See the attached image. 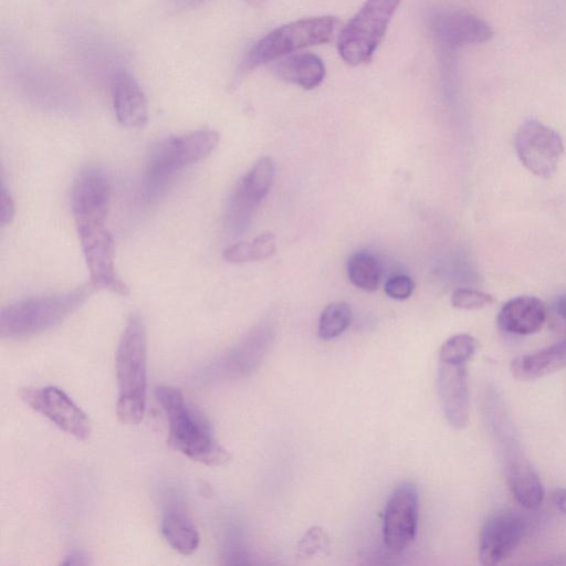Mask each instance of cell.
I'll return each mask as SVG.
<instances>
[{
    "instance_id": "obj_6",
    "label": "cell",
    "mask_w": 566,
    "mask_h": 566,
    "mask_svg": "<svg viewBox=\"0 0 566 566\" xmlns=\"http://www.w3.org/2000/svg\"><path fill=\"white\" fill-rule=\"evenodd\" d=\"M401 0H366L344 27L338 53L350 65L368 63L382 41L392 14Z\"/></svg>"
},
{
    "instance_id": "obj_24",
    "label": "cell",
    "mask_w": 566,
    "mask_h": 566,
    "mask_svg": "<svg viewBox=\"0 0 566 566\" xmlns=\"http://www.w3.org/2000/svg\"><path fill=\"white\" fill-rule=\"evenodd\" d=\"M352 310L345 302L328 304L322 312L318 322V335L328 340L339 336L349 326Z\"/></svg>"
},
{
    "instance_id": "obj_1",
    "label": "cell",
    "mask_w": 566,
    "mask_h": 566,
    "mask_svg": "<svg viewBox=\"0 0 566 566\" xmlns=\"http://www.w3.org/2000/svg\"><path fill=\"white\" fill-rule=\"evenodd\" d=\"M155 396L168 419V446L192 461L217 467L230 460L229 452L218 442L207 417L189 405L180 389L160 385Z\"/></svg>"
},
{
    "instance_id": "obj_12",
    "label": "cell",
    "mask_w": 566,
    "mask_h": 566,
    "mask_svg": "<svg viewBox=\"0 0 566 566\" xmlns=\"http://www.w3.org/2000/svg\"><path fill=\"white\" fill-rule=\"evenodd\" d=\"M275 177V165L271 157L260 158L239 180L229 201L228 227L240 232L248 226L253 210L269 193Z\"/></svg>"
},
{
    "instance_id": "obj_31",
    "label": "cell",
    "mask_w": 566,
    "mask_h": 566,
    "mask_svg": "<svg viewBox=\"0 0 566 566\" xmlns=\"http://www.w3.org/2000/svg\"><path fill=\"white\" fill-rule=\"evenodd\" d=\"M552 502L555 507L566 516V488L556 489L552 493Z\"/></svg>"
},
{
    "instance_id": "obj_15",
    "label": "cell",
    "mask_w": 566,
    "mask_h": 566,
    "mask_svg": "<svg viewBox=\"0 0 566 566\" xmlns=\"http://www.w3.org/2000/svg\"><path fill=\"white\" fill-rule=\"evenodd\" d=\"M503 444L506 480L512 495L524 509H538L545 496L539 475L523 454L514 438L507 437Z\"/></svg>"
},
{
    "instance_id": "obj_20",
    "label": "cell",
    "mask_w": 566,
    "mask_h": 566,
    "mask_svg": "<svg viewBox=\"0 0 566 566\" xmlns=\"http://www.w3.org/2000/svg\"><path fill=\"white\" fill-rule=\"evenodd\" d=\"M272 67L280 78L305 90L317 87L326 73L321 57L303 52L285 55L279 59Z\"/></svg>"
},
{
    "instance_id": "obj_19",
    "label": "cell",
    "mask_w": 566,
    "mask_h": 566,
    "mask_svg": "<svg viewBox=\"0 0 566 566\" xmlns=\"http://www.w3.org/2000/svg\"><path fill=\"white\" fill-rule=\"evenodd\" d=\"M566 367V338L535 352L515 357L510 366L517 380H535Z\"/></svg>"
},
{
    "instance_id": "obj_28",
    "label": "cell",
    "mask_w": 566,
    "mask_h": 566,
    "mask_svg": "<svg viewBox=\"0 0 566 566\" xmlns=\"http://www.w3.org/2000/svg\"><path fill=\"white\" fill-rule=\"evenodd\" d=\"M415 289L413 281L407 275H395L385 283V293L395 300L408 298Z\"/></svg>"
},
{
    "instance_id": "obj_29",
    "label": "cell",
    "mask_w": 566,
    "mask_h": 566,
    "mask_svg": "<svg viewBox=\"0 0 566 566\" xmlns=\"http://www.w3.org/2000/svg\"><path fill=\"white\" fill-rule=\"evenodd\" d=\"M15 206L12 197L2 188L0 195V224L11 223L14 218Z\"/></svg>"
},
{
    "instance_id": "obj_8",
    "label": "cell",
    "mask_w": 566,
    "mask_h": 566,
    "mask_svg": "<svg viewBox=\"0 0 566 566\" xmlns=\"http://www.w3.org/2000/svg\"><path fill=\"white\" fill-rule=\"evenodd\" d=\"M514 149L521 164L539 178H551L564 155L562 137L536 120L524 122L515 133Z\"/></svg>"
},
{
    "instance_id": "obj_25",
    "label": "cell",
    "mask_w": 566,
    "mask_h": 566,
    "mask_svg": "<svg viewBox=\"0 0 566 566\" xmlns=\"http://www.w3.org/2000/svg\"><path fill=\"white\" fill-rule=\"evenodd\" d=\"M478 345V340L470 334L453 335L440 346L439 361L467 364L475 354Z\"/></svg>"
},
{
    "instance_id": "obj_9",
    "label": "cell",
    "mask_w": 566,
    "mask_h": 566,
    "mask_svg": "<svg viewBox=\"0 0 566 566\" xmlns=\"http://www.w3.org/2000/svg\"><path fill=\"white\" fill-rule=\"evenodd\" d=\"M20 398L65 433L82 441L91 437L92 423L88 416L61 388L28 387L20 391Z\"/></svg>"
},
{
    "instance_id": "obj_16",
    "label": "cell",
    "mask_w": 566,
    "mask_h": 566,
    "mask_svg": "<svg viewBox=\"0 0 566 566\" xmlns=\"http://www.w3.org/2000/svg\"><path fill=\"white\" fill-rule=\"evenodd\" d=\"M438 394L449 424L455 429L467 427L470 413L467 364L439 361Z\"/></svg>"
},
{
    "instance_id": "obj_4",
    "label": "cell",
    "mask_w": 566,
    "mask_h": 566,
    "mask_svg": "<svg viewBox=\"0 0 566 566\" xmlns=\"http://www.w3.org/2000/svg\"><path fill=\"white\" fill-rule=\"evenodd\" d=\"M219 139L216 130L199 129L166 137L154 145L148 155L143 185L146 198L160 196L177 171L210 154Z\"/></svg>"
},
{
    "instance_id": "obj_2",
    "label": "cell",
    "mask_w": 566,
    "mask_h": 566,
    "mask_svg": "<svg viewBox=\"0 0 566 566\" xmlns=\"http://www.w3.org/2000/svg\"><path fill=\"white\" fill-rule=\"evenodd\" d=\"M115 361L116 416L123 424H138L144 418L147 395V334L139 316L134 315L126 323Z\"/></svg>"
},
{
    "instance_id": "obj_11",
    "label": "cell",
    "mask_w": 566,
    "mask_h": 566,
    "mask_svg": "<svg viewBox=\"0 0 566 566\" xmlns=\"http://www.w3.org/2000/svg\"><path fill=\"white\" fill-rule=\"evenodd\" d=\"M526 530L527 522L520 512L505 509L493 513L480 532V563L493 566L506 559L522 543Z\"/></svg>"
},
{
    "instance_id": "obj_14",
    "label": "cell",
    "mask_w": 566,
    "mask_h": 566,
    "mask_svg": "<svg viewBox=\"0 0 566 566\" xmlns=\"http://www.w3.org/2000/svg\"><path fill=\"white\" fill-rule=\"evenodd\" d=\"M112 188L106 174L94 166L82 169L74 179L71 207L74 221L107 220Z\"/></svg>"
},
{
    "instance_id": "obj_10",
    "label": "cell",
    "mask_w": 566,
    "mask_h": 566,
    "mask_svg": "<svg viewBox=\"0 0 566 566\" xmlns=\"http://www.w3.org/2000/svg\"><path fill=\"white\" fill-rule=\"evenodd\" d=\"M419 495L411 482L398 484L390 494L384 513L382 536L386 547L401 553L415 539L418 525Z\"/></svg>"
},
{
    "instance_id": "obj_3",
    "label": "cell",
    "mask_w": 566,
    "mask_h": 566,
    "mask_svg": "<svg viewBox=\"0 0 566 566\" xmlns=\"http://www.w3.org/2000/svg\"><path fill=\"white\" fill-rule=\"evenodd\" d=\"M91 292L90 285L84 284L66 293L29 297L2 307L1 338H29L59 325L86 301Z\"/></svg>"
},
{
    "instance_id": "obj_21",
    "label": "cell",
    "mask_w": 566,
    "mask_h": 566,
    "mask_svg": "<svg viewBox=\"0 0 566 566\" xmlns=\"http://www.w3.org/2000/svg\"><path fill=\"white\" fill-rule=\"evenodd\" d=\"M160 530L167 543L179 554L188 556L199 546V533L191 518L177 503H170L164 511Z\"/></svg>"
},
{
    "instance_id": "obj_22",
    "label": "cell",
    "mask_w": 566,
    "mask_h": 566,
    "mask_svg": "<svg viewBox=\"0 0 566 566\" xmlns=\"http://www.w3.org/2000/svg\"><path fill=\"white\" fill-rule=\"evenodd\" d=\"M347 275L356 287L374 292L380 283L381 265L371 252L358 251L347 261Z\"/></svg>"
},
{
    "instance_id": "obj_17",
    "label": "cell",
    "mask_w": 566,
    "mask_h": 566,
    "mask_svg": "<svg viewBox=\"0 0 566 566\" xmlns=\"http://www.w3.org/2000/svg\"><path fill=\"white\" fill-rule=\"evenodd\" d=\"M112 102L120 125L143 128L148 120L146 96L137 80L127 70H118L112 80Z\"/></svg>"
},
{
    "instance_id": "obj_27",
    "label": "cell",
    "mask_w": 566,
    "mask_h": 566,
    "mask_svg": "<svg viewBox=\"0 0 566 566\" xmlns=\"http://www.w3.org/2000/svg\"><path fill=\"white\" fill-rule=\"evenodd\" d=\"M329 548L327 534L318 526L311 527L301 538L297 554L303 558H310L318 553L324 554Z\"/></svg>"
},
{
    "instance_id": "obj_7",
    "label": "cell",
    "mask_w": 566,
    "mask_h": 566,
    "mask_svg": "<svg viewBox=\"0 0 566 566\" xmlns=\"http://www.w3.org/2000/svg\"><path fill=\"white\" fill-rule=\"evenodd\" d=\"M93 289L127 295L129 289L115 268V247L106 221L75 223Z\"/></svg>"
},
{
    "instance_id": "obj_33",
    "label": "cell",
    "mask_w": 566,
    "mask_h": 566,
    "mask_svg": "<svg viewBox=\"0 0 566 566\" xmlns=\"http://www.w3.org/2000/svg\"><path fill=\"white\" fill-rule=\"evenodd\" d=\"M247 2H249L250 4L252 6H260L264 0H245Z\"/></svg>"
},
{
    "instance_id": "obj_13",
    "label": "cell",
    "mask_w": 566,
    "mask_h": 566,
    "mask_svg": "<svg viewBox=\"0 0 566 566\" xmlns=\"http://www.w3.org/2000/svg\"><path fill=\"white\" fill-rule=\"evenodd\" d=\"M428 24L433 38L449 50L484 43L493 36V30L483 19L464 10L432 11Z\"/></svg>"
},
{
    "instance_id": "obj_18",
    "label": "cell",
    "mask_w": 566,
    "mask_h": 566,
    "mask_svg": "<svg viewBox=\"0 0 566 566\" xmlns=\"http://www.w3.org/2000/svg\"><path fill=\"white\" fill-rule=\"evenodd\" d=\"M546 321L545 304L533 295H518L501 307L496 322L509 334L530 335L538 332Z\"/></svg>"
},
{
    "instance_id": "obj_32",
    "label": "cell",
    "mask_w": 566,
    "mask_h": 566,
    "mask_svg": "<svg viewBox=\"0 0 566 566\" xmlns=\"http://www.w3.org/2000/svg\"><path fill=\"white\" fill-rule=\"evenodd\" d=\"M557 314L566 321V293L558 295L554 302Z\"/></svg>"
},
{
    "instance_id": "obj_23",
    "label": "cell",
    "mask_w": 566,
    "mask_h": 566,
    "mask_svg": "<svg viewBox=\"0 0 566 566\" xmlns=\"http://www.w3.org/2000/svg\"><path fill=\"white\" fill-rule=\"evenodd\" d=\"M276 251L275 235L265 232L251 241L238 242L223 250L222 256L231 263H244L268 259Z\"/></svg>"
},
{
    "instance_id": "obj_5",
    "label": "cell",
    "mask_w": 566,
    "mask_h": 566,
    "mask_svg": "<svg viewBox=\"0 0 566 566\" xmlns=\"http://www.w3.org/2000/svg\"><path fill=\"white\" fill-rule=\"evenodd\" d=\"M336 25V18L322 15L300 19L274 29L248 50L238 69V75H245L262 64L274 62L301 49L328 42Z\"/></svg>"
},
{
    "instance_id": "obj_26",
    "label": "cell",
    "mask_w": 566,
    "mask_h": 566,
    "mask_svg": "<svg viewBox=\"0 0 566 566\" xmlns=\"http://www.w3.org/2000/svg\"><path fill=\"white\" fill-rule=\"evenodd\" d=\"M495 302L493 295L468 287L457 289L451 296V304L460 310H479Z\"/></svg>"
},
{
    "instance_id": "obj_30",
    "label": "cell",
    "mask_w": 566,
    "mask_h": 566,
    "mask_svg": "<svg viewBox=\"0 0 566 566\" xmlns=\"http://www.w3.org/2000/svg\"><path fill=\"white\" fill-rule=\"evenodd\" d=\"M63 565H88L91 564L90 557L84 552L74 551L64 557L61 562Z\"/></svg>"
}]
</instances>
